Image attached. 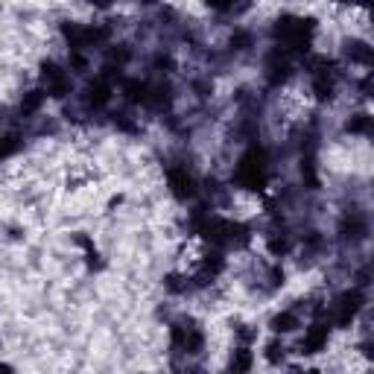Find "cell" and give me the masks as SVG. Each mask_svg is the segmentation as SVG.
I'll list each match as a JSON object with an SVG mask.
<instances>
[{
    "mask_svg": "<svg viewBox=\"0 0 374 374\" xmlns=\"http://www.w3.org/2000/svg\"><path fill=\"white\" fill-rule=\"evenodd\" d=\"M269 178V164H266V152L260 146H252V150L240 158V164L234 170V182L240 187H249V190H260Z\"/></svg>",
    "mask_w": 374,
    "mask_h": 374,
    "instance_id": "6da1fadb",
    "label": "cell"
},
{
    "mask_svg": "<svg viewBox=\"0 0 374 374\" xmlns=\"http://www.w3.org/2000/svg\"><path fill=\"white\" fill-rule=\"evenodd\" d=\"M310 36H313V21H304V18H281L275 24V38H278L281 50H307L310 47Z\"/></svg>",
    "mask_w": 374,
    "mask_h": 374,
    "instance_id": "7a4b0ae2",
    "label": "cell"
},
{
    "mask_svg": "<svg viewBox=\"0 0 374 374\" xmlns=\"http://www.w3.org/2000/svg\"><path fill=\"white\" fill-rule=\"evenodd\" d=\"M363 301H366L363 289H348V292H343V296H339V299L333 301V307H331V324H336V328H345V324H351L354 316L363 310Z\"/></svg>",
    "mask_w": 374,
    "mask_h": 374,
    "instance_id": "3957f363",
    "label": "cell"
},
{
    "mask_svg": "<svg viewBox=\"0 0 374 374\" xmlns=\"http://www.w3.org/2000/svg\"><path fill=\"white\" fill-rule=\"evenodd\" d=\"M41 76H44V85H47V94L50 96H56V100H62L64 94L71 91V79H68V73H64L59 64H44V71H41Z\"/></svg>",
    "mask_w": 374,
    "mask_h": 374,
    "instance_id": "277c9868",
    "label": "cell"
},
{
    "mask_svg": "<svg viewBox=\"0 0 374 374\" xmlns=\"http://www.w3.org/2000/svg\"><path fill=\"white\" fill-rule=\"evenodd\" d=\"M328 339H331V324H328V322H316L313 328L304 333L301 354H316V351H322L324 345H328Z\"/></svg>",
    "mask_w": 374,
    "mask_h": 374,
    "instance_id": "5b68a950",
    "label": "cell"
},
{
    "mask_svg": "<svg viewBox=\"0 0 374 374\" xmlns=\"http://www.w3.org/2000/svg\"><path fill=\"white\" fill-rule=\"evenodd\" d=\"M167 182H170V187H173V193L178 199H190V196H196V182L187 175V170H182V167H173L170 173H167Z\"/></svg>",
    "mask_w": 374,
    "mask_h": 374,
    "instance_id": "8992f818",
    "label": "cell"
},
{
    "mask_svg": "<svg viewBox=\"0 0 374 374\" xmlns=\"http://www.w3.org/2000/svg\"><path fill=\"white\" fill-rule=\"evenodd\" d=\"M108 100H111V85H108V79H96V82L88 85L85 103H88L91 108H103V106H108Z\"/></svg>",
    "mask_w": 374,
    "mask_h": 374,
    "instance_id": "52a82bcc",
    "label": "cell"
},
{
    "mask_svg": "<svg viewBox=\"0 0 374 374\" xmlns=\"http://www.w3.org/2000/svg\"><path fill=\"white\" fill-rule=\"evenodd\" d=\"M366 231H368V225H366V217H360V214H351V217L343 222V234H345V237L363 240Z\"/></svg>",
    "mask_w": 374,
    "mask_h": 374,
    "instance_id": "ba28073f",
    "label": "cell"
},
{
    "mask_svg": "<svg viewBox=\"0 0 374 374\" xmlns=\"http://www.w3.org/2000/svg\"><path fill=\"white\" fill-rule=\"evenodd\" d=\"M272 328L278 331V333L296 331V328H299V316H296V313H289V310H284V313H278V316L272 319Z\"/></svg>",
    "mask_w": 374,
    "mask_h": 374,
    "instance_id": "9c48e42d",
    "label": "cell"
},
{
    "mask_svg": "<svg viewBox=\"0 0 374 374\" xmlns=\"http://www.w3.org/2000/svg\"><path fill=\"white\" fill-rule=\"evenodd\" d=\"M21 150V138L18 135H0V158H9Z\"/></svg>",
    "mask_w": 374,
    "mask_h": 374,
    "instance_id": "30bf717a",
    "label": "cell"
},
{
    "mask_svg": "<svg viewBox=\"0 0 374 374\" xmlns=\"http://www.w3.org/2000/svg\"><path fill=\"white\" fill-rule=\"evenodd\" d=\"M348 56H351V62H363V64H368L371 62V50L363 44V41H354V44H348Z\"/></svg>",
    "mask_w": 374,
    "mask_h": 374,
    "instance_id": "8fae6325",
    "label": "cell"
},
{
    "mask_svg": "<svg viewBox=\"0 0 374 374\" xmlns=\"http://www.w3.org/2000/svg\"><path fill=\"white\" fill-rule=\"evenodd\" d=\"M41 103H44V94L41 91H29L21 100V111H24V115H32V111H38Z\"/></svg>",
    "mask_w": 374,
    "mask_h": 374,
    "instance_id": "7c38bea8",
    "label": "cell"
},
{
    "mask_svg": "<svg viewBox=\"0 0 374 374\" xmlns=\"http://www.w3.org/2000/svg\"><path fill=\"white\" fill-rule=\"evenodd\" d=\"M371 129V117L368 115H357L351 123H348V132H360V135H368Z\"/></svg>",
    "mask_w": 374,
    "mask_h": 374,
    "instance_id": "4fadbf2b",
    "label": "cell"
},
{
    "mask_svg": "<svg viewBox=\"0 0 374 374\" xmlns=\"http://www.w3.org/2000/svg\"><path fill=\"white\" fill-rule=\"evenodd\" d=\"M231 368H237V371H246V368H252V354H249L246 348H240V351H237V357L231 360Z\"/></svg>",
    "mask_w": 374,
    "mask_h": 374,
    "instance_id": "5bb4252c",
    "label": "cell"
},
{
    "mask_svg": "<svg viewBox=\"0 0 374 374\" xmlns=\"http://www.w3.org/2000/svg\"><path fill=\"white\" fill-rule=\"evenodd\" d=\"M231 44H237V50H246V47L252 44V38L246 36V32H237V36L231 38Z\"/></svg>",
    "mask_w": 374,
    "mask_h": 374,
    "instance_id": "9a60e30c",
    "label": "cell"
},
{
    "mask_svg": "<svg viewBox=\"0 0 374 374\" xmlns=\"http://www.w3.org/2000/svg\"><path fill=\"white\" fill-rule=\"evenodd\" d=\"M205 3H208L210 9H220V12H225V9H231V6H234V0H205Z\"/></svg>",
    "mask_w": 374,
    "mask_h": 374,
    "instance_id": "2e32d148",
    "label": "cell"
},
{
    "mask_svg": "<svg viewBox=\"0 0 374 374\" xmlns=\"http://www.w3.org/2000/svg\"><path fill=\"white\" fill-rule=\"evenodd\" d=\"M339 3H351V6H366L368 0H339Z\"/></svg>",
    "mask_w": 374,
    "mask_h": 374,
    "instance_id": "e0dca14e",
    "label": "cell"
},
{
    "mask_svg": "<svg viewBox=\"0 0 374 374\" xmlns=\"http://www.w3.org/2000/svg\"><path fill=\"white\" fill-rule=\"evenodd\" d=\"M141 3H155V0H141Z\"/></svg>",
    "mask_w": 374,
    "mask_h": 374,
    "instance_id": "ac0fdd59",
    "label": "cell"
}]
</instances>
